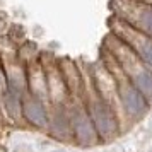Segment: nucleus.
<instances>
[{"mask_svg":"<svg viewBox=\"0 0 152 152\" xmlns=\"http://www.w3.org/2000/svg\"><path fill=\"white\" fill-rule=\"evenodd\" d=\"M103 50L111 55V58L120 67V70L140 91V94L145 97V101L152 104V69H149L126 45H123L111 33L104 39Z\"/></svg>","mask_w":152,"mask_h":152,"instance_id":"nucleus-1","label":"nucleus"},{"mask_svg":"<svg viewBox=\"0 0 152 152\" xmlns=\"http://www.w3.org/2000/svg\"><path fill=\"white\" fill-rule=\"evenodd\" d=\"M101 62H103V65L111 72V75H113L115 82H116L118 103H120V108H121V111L125 113V116L128 118V120H133V121L140 120V118L149 111L151 104L145 101V97L142 96L140 91L133 86V82L120 70V67L115 63V60L111 58V55L108 51H104Z\"/></svg>","mask_w":152,"mask_h":152,"instance_id":"nucleus-2","label":"nucleus"},{"mask_svg":"<svg viewBox=\"0 0 152 152\" xmlns=\"http://www.w3.org/2000/svg\"><path fill=\"white\" fill-rule=\"evenodd\" d=\"M82 101H84L86 110H87V115H89L91 121L94 125V130L97 133L99 142H110L113 138H116L118 133H120L118 115L113 111V108L110 104H106L99 97V94L92 87V84H91L89 89L84 84Z\"/></svg>","mask_w":152,"mask_h":152,"instance_id":"nucleus-3","label":"nucleus"},{"mask_svg":"<svg viewBox=\"0 0 152 152\" xmlns=\"http://www.w3.org/2000/svg\"><path fill=\"white\" fill-rule=\"evenodd\" d=\"M110 9L113 17L152 38V4L144 0H111Z\"/></svg>","mask_w":152,"mask_h":152,"instance_id":"nucleus-4","label":"nucleus"},{"mask_svg":"<svg viewBox=\"0 0 152 152\" xmlns=\"http://www.w3.org/2000/svg\"><path fill=\"white\" fill-rule=\"evenodd\" d=\"M110 28H111V34L116 36L118 39L123 45H126L149 69H152V38L151 36L130 28L128 24H125L123 21H120L116 17L110 19Z\"/></svg>","mask_w":152,"mask_h":152,"instance_id":"nucleus-5","label":"nucleus"},{"mask_svg":"<svg viewBox=\"0 0 152 152\" xmlns=\"http://www.w3.org/2000/svg\"><path fill=\"white\" fill-rule=\"evenodd\" d=\"M69 121H70V133L77 138L80 145H94L99 142L94 125L91 121L87 110L84 106L82 97L75 99L69 108Z\"/></svg>","mask_w":152,"mask_h":152,"instance_id":"nucleus-6","label":"nucleus"},{"mask_svg":"<svg viewBox=\"0 0 152 152\" xmlns=\"http://www.w3.org/2000/svg\"><path fill=\"white\" fill-rule=\"evenodd\" d=\"M22 113H24V118L34 126H46L48 125V111H46L45 103L41 99H36L33 96L29 99H24L22 101Z\"/></svg>","mask_w":152,"mask_h":152,"instance_id":"nucleus-7","label":"nucleus"}]
</instances>
